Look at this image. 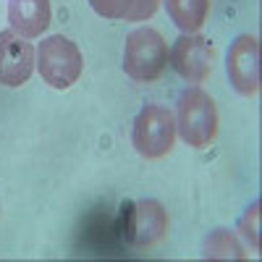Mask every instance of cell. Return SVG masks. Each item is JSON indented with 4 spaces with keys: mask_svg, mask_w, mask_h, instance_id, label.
Instances as JSON below:
<instances>
[{
    "mask_svg": "<svg viewBox=\"0 0 262 262\" xmlns=\"http://www.w3.org/2000/svg\"><path fill=\"white\" fill-rule=\"evenodd\" d=\"M168 69V42L152 27L134 29L126 37L123 71L134 81H158Z\"/></svg>",
    "mask_w": 262,
    "mask_h": 262,
    "instance_id": "obj_1",
    "label": "cell"
},
{
    "mask_svg": "<svg viewBox=\"0 0 262 262\" xmlns=\"http://www.w3.org/2000/svg\"><path fill=\"white\" fill-rule=\"evenodd\" d=\"M217 107H215V100L194 86V90H186L179 100V123L176 128L181 131V139L189 144V147H196V149H205L215 142L217 137Z\"/></svg>",
    "mask_w": 262,
    "mask_h": 262,
    "instance_id": "obj_2",
    "label": "cell"
},
{
    "mask_svg": "<svg viewBox=\"0 0 262 262\" xmlns=\"http://www.w3.org/2000/svg\"><path fill=\"white\" fill-rule=\"evenodd\" d=\"M37 69L45 84H50L53 90H69L79 81L84 71V58L81 50L76 48V42H71L63 34H53L39 42Z\"/></svg>",
    "mask_w": 262,
    "mask_h": 262,
    "instance_id": "obj_3",
    "label": "cell"
},
{
    "mask_svg": "<svg viewBox=\"0 0 262 262\" xmlns=\"http://www.w3.org/2000/svg\"><path fill=\"white\" fill-rule=\"evenodd\" d=\"M131 142L147 160L165 158L173 149V142H176V118L163 105H147L134 121Z\"/></svg>",
    "mask_w": 262,
    "mask_h": 262,
    "instance_id": "obj_4",
    "label": "cell"
},
{
    "mask_svg": "<svg viewBox=\"0 0 262 262\" xmlns=\"http://www.w3.org/2000/svg\"><path fill=\"white\" fill-rule=\"evenodd\" d=\"M215 63V50L210 39L200 34H184L176 39V45L170 50V66L184 81L189 84H202L212 74Z\"/></svg>",
    "mask_w": 262,
    "mask_h": 262,
    "instance_id": "obj_5",
    "label": "cell"
},
{
    "mask_svg": "<svg viewBox=\"0 0 262 262\" xmlns=\"http://www.w3.org/2000/svg\"><path fill=\"white\" fill-rule=\"evenodd\" d=\"M168 233V212L155 200H142L128 210L126 238L131 247H155Z\"/></svg>",
    "mask_w": 262,
    "mask_h": 262,
    "instance_id": "obj_6",
    "label": "cell"
},
{
    "mask_svg": "<svg viewBox=\"0 0 262 262\" xmlns=\"http://www.w3.org/2000/svg\"><path fill=\"white\" fill-rule=\"evenodd\" d=\"M228 79L242 95L259 92V39L252 34L236 37L228 50Z\"/></svg>",
    "mask_w": 262,
    "mask_h": 262,
    "instance_id": "obj_7",
    "label": "cell"
},
{
    "mask_svg": "<svg viewBox=\"0 0 262 262\" xmlns=\"http://www.w3.org/2000/svg\"><path fill=\"white\" fill-rule=\"evenodd\" d=\"M34 71V50L16 32H0V84L21 86Z\"/></svg>",
    "mask_w": 262,
    "mask_h": 262,
    "instance_id": "obj_8",
    "label": "cell"
},
{
    "mask_svg": "<svg viewBox=\"0 0 262 262\" xmlns=\"http://www.w3.org/2000/svg\"><path fill=\"white\" fill-rule=\"evenodd\" d=\"M50 0H8L11 29L24 39L42 37V32L50 27Z\"/></svg>",
    "mask_w": 262,
    "mask_h": 262,
    "instance_id": "obj_9",
    "label": "cell"
},
{
    "mask_svg": "<svg viewBox=\"0 0 262 262\" xmlns=\"http://www.w3.org/2000/svg\"><path fill=\"white\" fill-rule=\"evenodd\" d=\"M97 16L113 21H147L155 16L160 0H90Z\"/></svg>",
    "mask_w": 262,
    "mask_h": 262,
    "instance_id": "obj_10",
    "label": "cell"
},
{
    "mask_svg": "<svg viewBox=\"0 0 262 262\" xmlns=\"http://www.w3.org/2000/svg\"><path fill=\"white\" fill-rule=\"evenodd\" d=\"M168 16L186 34H194L205 27L210 16V0H165Z\"/></svg>",
    "mask_w": 262,
    "mask_h": 262,
    "instance_id": "obj_11",
    "label": "cell"
},
{
    "mask_svg": "<svg viewBox=\"0 0 262 262\" xmlns=\"http://www.w3.org/2000/svg\"><path fill=\"white\" fill-rule=\"evenodd\" d=\"M205 257H212V259H244L247 254H244L242 244L236 242V236L231 231L217 228L205 242Z\"/></svg>",
    "mask_w": 262,
    "mask_h": 262,
    "instance_id": "obj_12",
    "label": "cell"
}]
</instances>
